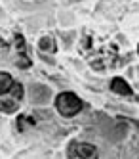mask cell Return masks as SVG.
<instances>
[{
  "label": "cell",
  "instance_id": "9c48e42d",
  "mask_svg": "<svg viewBox=\"0 0 139 159\" xmlns=\"http://www.w3.org/2000/svg\"><path fill=\"white\" fill-rule=\"evenodd\" d=\"M15 46H17L19 52H25V40H23L21 35H15Z\"/></svg>",
  "mask_w": 139,
  "mask_h": 159
},
{
  "label": "cell",
  "instance_id": "8992f818",
  "mask_svg": "<svg viewBox=\"0 0 139 159\" xmlns=\"http://www.w3.org/2000/svg\"><path fill=\"white\" fill-rule=\"evenodd\" d=\"M14 79H11V75L10 73H4V71H0V96L2 94H6L8 90L14 86Z\"/></svg>",
  "mask_w": 139,
  "mask_h": 159
},
{
  "label": "cell",
  "instance_id": "277c9868",
  "mask_svg": "<svg viewBox=\"0 0 139 159\" xmlns=\"http://www.w3.org/2000/svg\"><path fill=\"white\" fill-rule=\"evenodd\" d=\"M29 100H31V104H36V106L48 104V102L52 100V90L48 86H44V84H31Z\"/></svg>",
  "mask_w": 139,
  "mask_h": 159
},
{
  "label": "cell",
  "instance_id": "6da1fadb",
  "mask_svg": "<svg viewBox=\"0 0 139 159\" xmlns=\"http://www.w3.org/2000/svg\"><path fill=\"white\" fill-rule=\"evenodd\" d=\"M82 107H84L82 100L73 92H61L55 98V109L59 111L63 117H74L82 111Z\"/></svg>",
  "mask_w": 139,
  "mask_h": 159
},
{
  "label": "cell",
  "instance_id": "ba28073f",
  "mask_svg": "<svg viewBox=\"0 0 139 159\" xmlns=\"http://www.w3.org/2000/svg\"><path fill=\"white\" fill-rule=\"evenodd\" d=\"M15 65L19 67V69H29V67H31V60H29L27 56L21 52V56L17 58V63H15Z\"/></svg>",
  "mask_w": 139,
  "mask_h": 159
},
{
  "label": "cell",
  "instance_id": "7a4b0ae2",
  "mask_svg": "<svg viewBox=\"0 0 139 159\" xmlns=\"http://www.w3.org/2000/svg\"><path fill=\"white\" fill-rule=\"evenodd\" d=\"M23 98V86L21 83H14L6 94L0 96V111L2 113H14L19 107V102Z\"/></svg>",
  "mask_w": 139,
  "mask_h": 159
},
{
  "label": "cell",
  "instance_id": "5b68a950",
  "mask_svg": "<svg viewBox=\"0 0 139 159\" xmlns=\"http://www.w3.org/2000/svg\"><path fill=\"white\" fill-rule=\"evenodd\" d=\"M111 90H112L114 94H118V96H132V88H130V84L126 83L122 77L112 79V83H111Z\"/></svg>",
  "mask_w": 139,
  "mask_h": 159
},
{
  "label": "cell",
  "instance_id": "3957f363",
  "mask_svg": "<svg viewBox=\"0 0 139 159\" xmlns=\"http://www.w3.org/2000/svg\"><path fill=\"white\" fill-rule=\"evenodd\" d=\"M99 155L97 148L86 144V142H71L67 148V157L69 159H95Z\"/></svg>",
  "mask_w": 139,
  "mask_h": 159
},
{
  "label": "cell",
  "instance_id": "30bf717a",
  "mask_svg": "<svg viewBox=\"0 0 139 159\" xmlns=\"http://www.w3.org/2000/svg\"><path fill=\"white\" fill-rule=\"evenodd\" d=\"M0 17H2V10H0Z\"/></svg>",
  "mask_w": 139,
  "mask_h": 159
},
{
  "label": "cell",
  "instance_id": "52a82bcc",
  "mask_svg": "<svg viewBox=\"0 0 139 159\" xmlns=\"http://www.w3.org/2000/svg\"><path fill=\"white\" fill-rule=\"evenodd\" d=\"M38 48H40L42 52H55V42H53L52 37H44V39H40V42H38Z\"/></svg>",
  "mask_w": 139,
  "mask_h": 159
}]
</instances>
